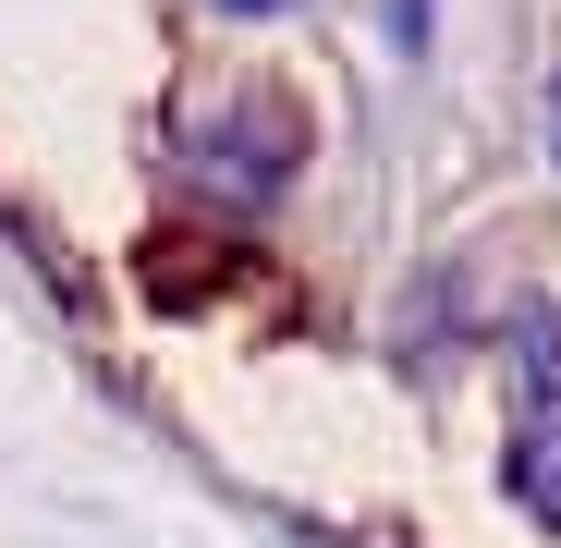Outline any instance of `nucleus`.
Returning <instances> with one entry per match:
<instances>
[{"instance_id":"1","label":"nucleus","mask_w":561,"mask_h":548,"mask_svg":"<svg viewBox=\"0 0 561 548\" xmlns=\"http://www.w3.org/2000/svg\"><path fill=\"white\" fill-rule=\"evenodd\" d=\"M501 488H513V500H525L537 524H561V403H549V415H525V439H513Z\"/></svg>"},{"instance_id":"2","label":"nucleus","mask_w":561,"mask_h":548,"mask_svg":"<svg viewBox=\"0 0 561 548\" xmlns=\"http://www.w3.org/2000/svg\"><path fill=\"white\" fill-rule=\"evenodd\" d=\"M220 13H294V0H220Z\"/></svg>"},{"instance_id":"3","label":"nucleus","mask_w":561,"mask_h":548,"mask_svg":"<svg viewBox=\"0 0 561 548\" xmlns=\"http://www.w3.org/2000/svg\"><path fill=\"white\" fill-rule=\"evenodd\" d=\"M549 159H561V85H549Z\"/></svg>"}]
</instances>
